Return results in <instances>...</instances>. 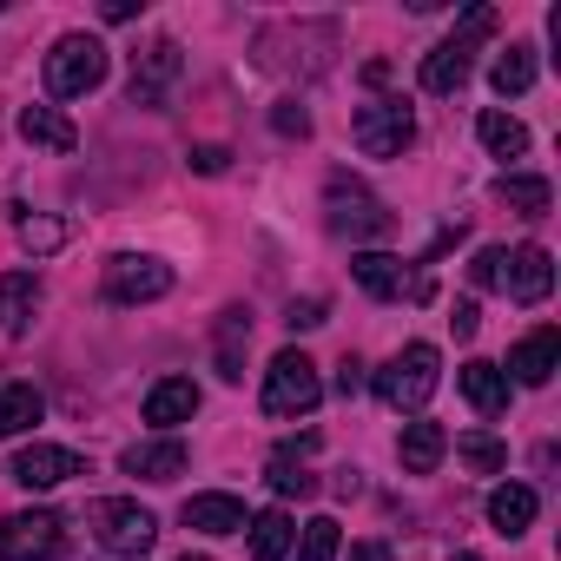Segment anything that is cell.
Listing matches in <instances>:
<instances>
[{"instance_id":"1","label":"cell","mask_w":561,"mask_h":561,"mask_svg":"<svg viewBox=\"0 0 561 561\" xmlns=\"http://www.w3.org/2000/svg\"><path fill=\"white\" fill-rule=\"evenodd\" d=\"M469 285L476 291H502L515 305H541L554 291V257L541 244H515V251L508 244H482L469 257Z\"/></svg>"},{"instance_id":"2","label":"cell","mask_w":561,"mask_h":561,"mask_svg":"<svg viewBox=\"0 0 561 561\" xmlns=\"http://www.w3.org/2000/svg\"><path fill=\"white\" fill-rule=\"evenodd\" d=\"M495 34V8H469L462 21H456V34L443 41V47H430V60H423V93H436V100H449V93H462V80H469V67H476V47Z\"/></svg>"},{"instance_id":"3","label":"cell","mask_w":561,"mask_h":561,"mask_svg":"<svg viewBox=\"0 0 561 561\" xmlns=\"http://www.w3.org/2000/svg\"><path fill=\"white\" fill-rule=\"evenodd\" d=\"M324 225L337 231V238H351V244H370V238H390V211H383V198L364 185V179H351V172H331V185H324Z\"/></svg>"},{"instance_id":"4","label":"cell","mask_w":561,"mask_h":561,"mask_svg":"<svg viewBox=\"0 0 561 561\" xmlns=\"http://www.w3.org/2000/svg\"><path fill=\"white\" fill-rule=\"evenodd\" d=\"M87 528H93V541H100L106 554H119V561H139V554H152V541H159L152 508H139V502H126V495H100V502L87 508Z\"/></svg>"},{"instance_id":"5","label":"cell","mask_w":561,"mask_h":561,"mask_svg":"<svg viewBox=\"0 0 561 561\" xmlns=\"http://www.w3.org/2000/svg\"><path fill=\"white\" fill-rule=\"evenodd\" d=\"M436 383H443V357H436V344H403L383 370H377V397L390 403V410H423L430 397H436Z\"/></svg>"},{"instance_id":"6","label":"cell","mask_w":561,"mask_h":561,"mask_svg":"<svg viewBox=\"0 0 561 561\" xmlns=\"http://www.w3.org/2000/svg\"><path fill=\"white\" fill-rule=\"evenodd\" d=\"M324 403V377L305 351H277L264 370V416H311Z\"/></svg>"},{"instance_id":"7","label":"cell","mask_w":561,"mask_h":561,"mask_svg":"<svg viewBox=\"0 0 561 561\" xmlns=\"http://www.w3.org/2000/svg\"><path fill=\"white\" fill-rule=\"evenodd\" d=\"M106 80V47L93 34H60L47 54V93L54 100H87Z\"/></svg>"},{"instance_id":"8","label":"cell","mask_w":561,"mask_h":561,"mask_svg":"<svg viewBox=\"0 0 561 561\" xmlns=\"http://www.w3.org/2000/svg\"><path fill=\"white\" fill-rule=\"evenodd\" d=\"M257 47H291L285 60H271L277 73H324L331 67V54H337V27L331 21H277V27H264L257 34Z\"/></svg>"},{"instance_id":"9","label":"cell","mask_w":561,"mask_h":561,"mask_svg":"<svg viewBox=\"0 0 561 561\" xmlns=\"http://www.w3.org/2000/svg\"><path fill=\"white\" fill-rule=\"evenodd\" d=\"M67 554V515L21 508L0 522V561H60Z\"/></svg>"},{"instance_id":"10","label":"cell","mask_w":561,"mask_h":561,"mask_svg":"<svg viewBox=\"0 0 561 561\" xmlns=\"http://www.w3.org/2000/svg\"><path fill=\"white\" fill-rule=\"evenodd\" d=\"M357 152L364 159H403L410 146H416V119H410V106L403 100H370V106H357Z\"/></svg>"},{"instance_id":"11","label":"cell","mask_w":561,"mask_h":561,"mask_svg":"<svg viewBox=\"0 0 561 561\" xmlns=\"http://www.w3.org/2000/svg\"><path fill=\"white\" fill-rule=\"evenodd\" d=\"M172 291V264L159 257H139V251H119L106 264V305H152Z\"/></svg>"},{"instance_id":"12","label":"cell","mask_w":561,"mask_h":561,"mask_svg":"<svg viewBox=\"0 0 561 561\" xmlns=\"http://www.w3.org/2000/svg\"><path fill=\"white\" fill-rule=\"evenodd\" d=\"M179 73H185V54H179V41H152L146 54H133L126 100H133V106H165V93L179 87Z\"/></svg>"},{"instance_id":"13","label":"cell","mask_w":561,"mask_h":561,"mask_svg":"<svg viewBox=\"0 0 561 561\" xmlns=\"http://www.w3.org/2000/svg\"><path fill=\"white\" fill-rule=\"evenodd\" d=\"M73 476H87L80 449H60V443H27V449L14 456V482H21V489H60V482H73Z\"/></svg>"},{"instance_id":"14","label":"cell","mask_w":561,"mask_h":561,"mask_svg":"<svg viewBox=\"0 0 561 561\" xmlns=\"http://www.w3.org/2000/svg\"><path fill=\"white\" fill-rule=\"evenodd\" d=\"M508 370H515V383H528V390H541L554 370H561V331L554 324H541V331H528L515 351H508Z\"/></svg>"},{"instance_id":"15","label":"cell","mask_w":561,"mask_h":561,"mask_svg":"<svg viewBox=\"0 0 561 561\" xmlns=\"http://www.w3.org/2000/svg\"><path fill=\"white\" fill-rule=\"evenodd\" d=\"M305 456H318V436H298V443H277L271 462H264V482L277 495H318V476L305 469Z\"/></svg>"},{"instance_id":"16","label":"cell","mask_w":561,"mask_h":561,"mask_svg":"<svg viewBox=\"0 0 561 561\" xmlns=\"http://www.w3.org/2000/svg\"><path fill=\"white\" fill-rule=\"evenodd\" d=\"M119 469L139 476V482H172V476H185V443L179 436H146L119 456Z\"/></svg>"},{"instance_id":"17","label":"cell","mask_w":561,"mask_h":561,"mask_svg":"<svg viewBox=\"0 0 561 561\" xmlns=\"http://www.w3.org/2000/svg\"><path fill=\"white\" fill-rule=\"evenodd\" d=\"M34 311H41V277L34 271H0V331L27 337L34 331Z\"/></svg>"},{"instance_id":"18","label":"cell","mask_w":561,"mask_h":561,"mask_svg":"<svg viewBox=\"0 0 561 561\" xmlns=\"http://www.w3.org/2000/svg\"><path fill=\"white\" fill-rule=\"evenodd\" d=\"M192 416H198V383H192V377H165V383L146 390V423L179 430V423H192Z\"/></svg>"},{"instance_id":"19","label":"cell","mask_w":561,"mask_h":561,"mask_svg":"<svg viewBox=\"0 0 561 561\" xmlns=\"http://www.w3.org/2000/svg\"><path fill=\"white\" fill-rule=\"evenodd\" d=\"M179 515H185V528H198V535H244V522H251L244 502H238V495H218V489H211V495H192Z\"/></svg>"},{"instance_id":"20","label":"cell","mask_w":561,"mask_h":561,"mask_svg":"<svg viewBox=\"0 0 561 561\" xmlns=\"http://www.w3.org/2000/svg\"><path fill=\"white\" fill-rule=\"evenodd\" d=\"M456 383H462V397L476 403V416H502V410H508V370H502V364H482V357H476V364L456 370Z\"/></svg>"},{"instance_id":"21","label":"cell","mask_w":561,"mask_h":561,"mask_svg":"<svg viewBox=\"0 0 561 561\" xmlns=\"http://www.w3.org/2000/svg\"><path fill=\"white\" fill-rule=\"evenodd\" d=\"M443 456H449V430H443V423H403V436H397V462H403L410 476H430Z\"/></svg>"},{"instance_id":"22","label":"cell","mask_w":561,"mask_h":561,"mask_svg":"<svg viewBox=\"0 0 561 561\" xmlns=\"http://www.w3.org/2000/svg\"><path fill=\"white\" fill-rule=\"evenodd\" d=\"M535 508H541V495L528 489V482H502L495 495H489V522H495V535H528L535 528Z\"/></svg>"},{"instance_id":"23","label":"cell","mask_w":561,"mask_h":561,"mask_svg":"<svg viewBox=\"0 0 561 561\" xmlns=\"http://www.w3.org/2000/svg\"><path fill=\"white\" fill-rule=\"evenodd\" d=\"M351 277H357L377 305L403 298V257H390V251H357V257H351Z\"/></svg>"},{"instance_id":"24","label":"cell","mask_w":561,"mask_h":561,"mask_svg":"<svg viewBox=\"0 0 561 561\" xmlns=\"http://www.w3.org/2000/svg\"><path fill=\"white\" fill-rule=\"evenodd\" d=\"M244 344H251V311L244 305L218 311V377L225 383H244Z\"/></svg>"},{"instance_id":"25","label":"cell","mask_w":561,"mask_h":561,"mask_svg":"<svg viewBox=\"0 0 561 561\" xmlns=\"http://www.w3.org/2000/svg\"><path fill=\"white\" fill-rule=\"evenodd\" d=\"M41 416H47V397H41L34 383H0V443H8V436H27Z\"/></svg>"},{"instance_id":"26","label":"cell","mask_w":561,"mask_h":561,"mask_svg":"<svg viewBox=\"0 0 561 561\" xmlns=\"http://www.w3.org/2000/svg\"><path fill=\"white\" fill-rule=\"evenodd\" d=\"M21 139L27 146H47V152H73L80 146V133H73V119L60 106H27L21 113Z\"/></svg>"},{"instance_id":"27","label":"cell","mask_w":561,"mask_h":561,"mask_svg":"<svg viewBox=\"0 0 561 561\" xmlns=\"http://www.w3.org/2000/svg\"><path fill=\"white\" fill-rule=\"evenodd\" d=\"M495 198H502L508 211H522V218H548L554 185H548V179H535V172H502V179H495Z\"/></svg>"},{"instance_id":"28","label":"cell","mask_w":561,"mask_h":561,"mask_svg":"<svg viewBox=\"0 0 561 561\" xmlns=\"http://www.w3.org/2000/svg\"><path fill=\"white\" fill-rule=\"evenodd\" d=\"M244 528H251V554H257V561H285L291 541H298V528H291L285 508H264V515H251Z\"/></svg>"},{"instance_id":"29","label":"cell","mask_w":561,"mask_h":561,"mask_svg":"<svg viewBox=\"0 0 561 561\" xmlns=\"http://www.w3.org/2000/svg\"><path fill=\"white\" fill-rule=\"evenodd\" d=\"M489 87L502 93V100H515V93H528L535 87V47H508V54H495V67H489Z\"/></svg>"},{"instance_id":"30","label":"cell","mask_w":561,"mask_h":561,"mask_svg":"<svg viewBox=\"0 0 561 561\" xmlns=\"http://www.w3.org/2000/svg\"><path fill=\"white\" fill-rule=\"evenodd\" d=\"M476 133H482V146H489L495 159H522V152H528V126L508 119V113H495V106L476 119Z\"/></svg>"},{"instance_id":"31","label":"cell","mask_w":561,"mask_h":561,"mask_svg":"<svg viewBox=\"0 0 561 561\" xmlns=\"http://www.w3.org/2000/svg\"><path fill=\"white\" fill-rule=\"evenodd\" d=\"M14 231H21V244H27L34 257L60 251V244L73 238V225H67V218H47V211H27V218H14Z\"/></svg>"},{"instance_id":"32","label":"cell","mask_w":561,"mask_h":561,"mask_svg":"<svg viewBox=\"0 0 561 561\" xmlns=\"http://www.w3.org/2000/svg\"><path fill=\"white\" fill-rule=\"evenodd\" d=\"M456 456H462L476 476H495V469H508V449H502L489 430H469V436H456Z\"/></svg>"},{"instance_id":"33","label":"cell","mask_w":561,"mask_h":561,"mask_svg":"<svg viewBox=\"0 0 561 561\" xmlns=\"http://www.w3.org/2000/svg\"><path fill=\"white\" fill-rule=\"evenodd\" d=\"M291 548H298V561H337L344 535H337V522H331V515H311V522H305V535H298Z\"/></svg>"},{"instance_id":"34","label":"cell","mask_w":561,"mask_h":561,"mask_svg":"<svg viewBox=\"0 0 561 561\" xmlns=\"http://www.w3.org/2000/svg\"><path fill=\"white\" fill-rule=\"evenodd\" d=\"M271 126L285 133V139H311V113H305L298 100H277V106H271Z\"/></svg>"},{"instance_id":"35","label":"cell","mask_w":561,"mask_h":561,"mask_svg":"<svg viewBox=\"0 0 561 561\" xmlns=\"http://www.w3.org/2000/svg\"><path fill=\"white\" fill-rule=\"evenodd\" d=\"M324 318H331V305H324V298H291V311H285V324H291V337H298V331H318Z\"/></svg>"},{"instance_id":"36","label":"cell","mask_w":561,"mask_h":561,"mask_svg":"<svg viewBox=\"0 0 561 561\" xmlns=\"http://www.w3.org/2000/svg\"><path fill=\"white\" fill-rule=\"evenodd\" d=\"M225 165H231V152H225V146H192V172H205V179H211V172H225Z\"/></svg>"},{"instance_id":"37","label":"cell","mask_w":561,"mask_h":561,"mask_svg":"<svg viewBox=\"0 0 561 561\" xmlns=\"http://www.w3.org/2000/svg\"><path fill=\"white\" fill-rule=\"evenodd\" d=\"M357 390H364V364H357V357H344V364H337V397L351 403Z\"/></svg>"},{"instance_id":"38","label":"cell","mask_w":561,"mask_h":561,"mask_svg":"<svg viewBox=\"0 0 561 561\" xmlns=\"http://www.w3.org/2000/svg\"><path fill=\"white\" fill-rule=\"evenodd\" d=\"M449 324H456V337H476V331H482V311H476V305H469V298H462V305H456V318H449Z\"/></svg>"},{"instance_id":"39","label":"cell","mask_w":561,"mask_h":561,"mask_svg":"<svg viewBox=\"0 0 561 561\" xmlns=\"http://www.w3.org/2000/svg\"><path fill=\"white\" fill-rule=\"evenodd\" d=\"M139 8H146V0H106V8H100V14H106V21H133Z\"/></svg>"},{"instance_id":"40","label":"cell","mask_w":561,"mask_h":561,"mask_svg":"<svg viewBox=\"0 0 561 561\" xmlns=\"http://www.w3.org/2000/svg\"><path fill=\"white\" fill-rule=\"evenodd\" d=\"M351 561H390V541H357Z\"/></svg>"},{"instance_id":"41","label":"cell","mask_w":561,"mask_h":561,"mask_svg":"<svg viewBox=\"0 0 561 561\" xmlns=\"http://www.w3.org/2000/svg\"><path fill=\"white\" fill-rule=\"evenodd\" d=\"M364 87H390V60H370L364 67Z\"/></svg>"},{"instance_id":"42","label":"cell","mask_w":561,"mask_h":561,"mask_svg":"<svg viewBox=\"0 0 561 561\" xmlns=\"http://www.w3.org/2000/svg\"><path fill=\"white\" fill-rule=\"evenodd\" d=\"M449 561H482V554H469V548H462V554H449Z\"/></svg>"},{"instance_id":"43","label":"cell","mask_w":561,"mask_h":561,"mask_svg":"<svg viewBox=\"0 0 561 561\" xmlns=\"http://www.w3.org/2000/svg\"><path fill=\"white\" fill-rule=\"evenodd\" d=\"M185 561H211V554H185Z\"/></svg>"}]
</instances>
